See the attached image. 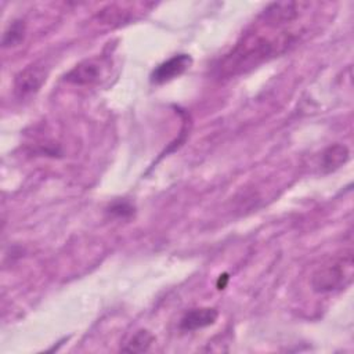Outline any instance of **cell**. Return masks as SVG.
<instances>
[{
    "instance_id": "11",
    "label": "cell",
    "mask_w": 354,
    "mask_h": 354,
    "mask_svg": "<svg viewBox=\"0 0 354 354\" xmlns=\"http://www.w3.org/2000/svg\"><path fill=\"white\" fill-rule=\"evenodd\" d=\"M109 213L118 217H130L134 213V207L127 202H115L111 205Z\"/></svg>"
},
{
    "instance_id": "10",
    "label": "cell",
    "mask_w": 354,
    "mask_h": 354,
    "mask_svg": "<svg viewBox=\"0 0 354 354\" xmlns=\"http://www.w3.org/2000/svg\"><path fill=\"white\" fill-rule=\"evenodd\" d=\"M153 340L155 337L151 332H148L147 329H140L131 336L129 343H126V346L122 350L127 353H144L151 347Z\"/></svg>"
},
{
    "instance_id": "9",
    "label": "cell",
    "mask_w": 354,
    "mask_h": 354,
    "mask_svg": "<svg viewBox=\"0 0 354 354\" xmlns=\"http://www.w3.org/2000/svg\"><path fill=\"white\" fill-rule=\"evenodd\" d=\"M25 32H26L25 22L22 19H14L3 33V39H1L3 47L18 46L25 37Z\"/></svg>"
},
{
    "instance_id": "7",
    "label": "cell",
    "mask_w": 354,
    "mask_h": 354,
    "mask_svg": "<svg viewBox=\"0 0 354 354\" xmlns=\"http://www.w3.org/2000/svg\"><path fill=\"white\" fill-rule=\"evenodd\" d=\"M218 318V311L213 307H199V308H191L188 310L181 321H180V329L183 330H196L206 326L213 325Z\"/></svg>"
},
{
    "instance_id": "1",
    "label": "cell",
    "mask_w": 354,
    "mask_h": 354,
    "mask_svg": "<svg viewBox=\"0 0 354 354\" xmlns=\"http://www.w3.org/2000/svg\"><path fill=\"white\" fill-rule=\"evenodd\" d=\"M290 30L277 29L275 32H250L216 64V75L230 79L243 75L253 68L285 53L296 41Z\"/></svg>"
},
{
    "instance_id": "4",
    "label": "cell",
    "mask_w": 354,
    "mask_h": 354,
    "mask_svg": "<svg viewBox=\"0 0 354 354\" xmlns=\"http://www.w3.org/2000/svg\"><path fill=\"white\" fill-rule=\"evenodd\" d=\"M303 4L304 3H295V1L271 3L263 10L260 15V21L261 24L268 26L282 28L283 25L293 22L299 17V11Z\"/></svg>"
},
{
    "instance_id": "2",
    "label": "cell",
    "mask_w": 354,
    "mask_h": 354,
    "mask_svg": "<svg viewBox=\"0 0 354 354\" xmlns=\"http://www.w3.org/2000/svg\"><path fill=\"white\" fill-rule=\"evenodd\" d=\"M354 275L353 252L347 250L336 259L325 263L311 277V288L317 293H329L344 289Z\"/></svg>"
},
{
    "instance_id": "8",
    "label": "cell",
    "mask_w": 354,
    "mask_h": 354,
    "mask_svg": "<svg viewBox=\"0 0 354 354\" xmlns=\"http://www.w3.org/2000/svg\"><path fill=\"white\" fill-rule=\"evenodd\" d=\"M348 148L343 144H333L328 147L321 155V169L324 173H330L342 167L348 160Z\"/></svg>"
},
{
    "instance_id": "3",
    "label": "cell",
    "mask_w": 354,
    "mask_h": 354,
    "mask_svg": "<svg viewBox=\"0 0 354 354\" xmlns=\"http://www.w3.org/2000/svg\"><path fill=\"white\" fill-rule=\"evenodd\" d=\"M47 71L43 64L35 62L24 68L17 73L14 79V93L18 98L29 97L39 91L41 84L46 82Z\"/></svg>"
},
{
    "instance_id": "5",
    "label": "cell",
    "mask_w": 354,
    "mask_h": 354,
    "mask_svg": "<svg viewBox=\"0 0 354 354\" xmlns=\"http://www.w3.org/2000/svg\"><path fill=\"white\" fill-rule=\"evenodd\" d=\"M192 64V58L188 54H177L165 62L159 64L151 73V82L155 84H162L173 80L174 77L183 75Z\"/></svg>"
},
{
    "instance_id": "12",
    "label": "cell",
    "mask_w": 354,
    "mask_h": 354,
    "mask_svg": "<svg viewBox=\"0 0 354 354\" xmlns=\"http://www.w3.org/2000/svg\"><path fill=\"white\" fill-rule=\"evenodd\" d=\"M227 281H228V277L224 274V275H223V281H221V279H218V285H217V286H218V289H223V288L225 286Z\"/></svg>"
},
{
    "instance_id": "6",
    "label": "cell",
    "mask_w": 354,
    "mask_h": 354,
    "mask_svg": "<svg viewBox=\"0 0 354 354\" xmlns=\"http://www.w3.org/2000/svg\"><path fill=\"white\" fill-rule=\"evenodd\" d=\"M101 76V65L95 59H84L75 65L66 75L65 80L76 86H87L95 83Z\"/></svg>"
}]
</instances>
